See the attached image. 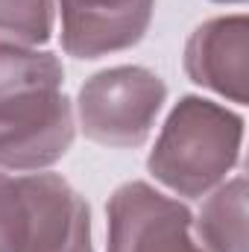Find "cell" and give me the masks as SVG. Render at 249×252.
I'll return each instance as SVG.
<instances>
[{"mask_svg":"<svg viewBox=\"0 0 249 252\" xmlns=\"http://www.w3.org/2000/svg\"><path fill=\"white\" fill-rule=\"evenodd\" d=\"M167 103V82L141 64H118L85 79L76 121L88 141L109 150H138L150 141Z\"/></svg>","mask_w":249,"mask_h":252,"instance_id":"obj_3","label":"cell"},{"mask_svg":"<svg viewBox=\"0 0 249 252\" xmlns=\"http://www.w3.org/2000/svg\"><path fill=\"white\" fill-rule=\"evenodd\" d=\"M76 138L64 64L41 47L0 44V170L38 173L59 164Z\"/></svg>","mask_w":249,"mask_h":252,"instance_id":"obj_1","label":"cell"},{"mask_svg":"<svg viewBox=\"0 0 249 252\" xmlns=\"http://www.w3.org/2000/svg\"><path fill=\"white\" fill-rule=\"evenodd\" d=\"M211 3H235V6H241V3H247V0H211Z\"/></svg>","mask_w":249,"mask_h":252,"instance_id":"obj_10","label":"cell"},{"mask_svg":"<svg viewBox=\"0 0 249 252\" xmlns=\"http://www.w3.org/2000/svg\"><path fill=\"white\" fill-rule=\"evenodd\" d=\"M59 15L62 50L73 59L94 62L132 50L144 41L156 0H53Z\"/></svg>","mask_w":249,"mask_h":252,"instance_id":"obj_6","label":"cell"},{"mask_svg":"<svg viewBox=\"0 0 249 252\" xmlns=\"http://www.w3.org/2000/svg\"><path fill=\"white\" fill-rule=\"evenodd\" d=\"M56 30L53 0H0V44L44 47Z\"/></svg>","mask_w":249,"mask_h":252,"instance_id":"obj_9","label":"cell"},{"mask_svg":"<svg viewBox=\"0 0 249 252\" xmlns=\"http://www.w3.org/2000/svg\"><path fill=\"white\" fill-rule=\"evenodd\" d=\"M187 79L238 106L249 100V21L244 12L199 24L182 56Z\"/></svg>","mask_w":249,"mask_h":252,"instance_id":"obj_7","label":"cell"},{"mask_svg":"<svg viewBox=\"0 0 249 252\" xmlns=\"http://www.w3.org/2000/svg\"><path fill=\"white\" fill-rule=\"evenodd\" d=\"M9 252H94L91 208L62 173H15Z\"/></svg>","mask_w":249,"mask_h":252,"instance_id":"obj_4","label":"cell"},{"mask_svg":"<svg viewBox=\"0 0 249 252\" xmlns=\"http://www.w3.org/2000/svg\"><path fill=\"white\" fill-rule=\"evenodd\" d=\"M106 252H208L185 202L150 182H126L106 205Z\"/></svg>","mask_w":249,"mask_h":252,"instance_id":"obj_5","label":"cell"},{"mask_svg":"<svg viewBox=\"0 0 249 252\" xmlns=\"http://www.w3.org/2000/svg\"><path fill=\"white\" fill-rule=\"evenodd\" d=\"M193 235L208 252H247V176L238 173L202 196Z\"/></svg>","mask_w":249,"mask_h":252,"instance_id":"obj_8","label":"cell"},{"mask_svg":"<svg viewBox=\"0 0 249 252\" xmlns=\"http://www.w3.org/2000/svg\"><path fill=\"white\" fill-rule=\"evenodd\" d=\"M244 126V118L223 103L187 94L170 109L150 150L147 170L170 193L202 199L238 167Z\"/></svg>","mask_w":249,"mask_h":252,"instance_id":"obj_2","label":"cell"}]
</instances>
